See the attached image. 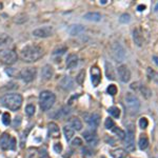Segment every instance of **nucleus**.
<instances>
[{
  "mask_svg": "<svg viewBox=\"0 0 158 158\" xmlns=\"http://www.w3.org/2000/svg\"><path fill=\"white\" fill-rule=\"evenodd\" d=\"M133 40L136 43V45H138V46H141L143 44L144 38H143V35H142V33L140 32L139 29H134V31H133Z\"/></svg>",
  "mask_w": 158,
  "mask_h": 158,
  "instance_id": "dca6fc26",
  "label": "nucleus"
},
{
  "mask_svg": "<svg viewBox=\"0 0 158 158\" xmlns=\"http://www.w3.org/2000/svg\"><path fill=\"white\" fill-rule=\"evenodd\" d=\"M107 1H108V0H100V3H101V4H106Z\"/></svg>",
  "mask_w": 158,
  "mask_h": 158,
  "instance_id": "3c124183",
  "label": "nucleus"
},
{
  "mask_svg": "<svg viewBox=\"0 0 158 158\" xmlns=\"http://www.w3.org/2000/svg\"><path fill=\"white\" fill-rule=\"evenodd\" d=\"M17 59H18V56L13 50L6 49V50L0 51V61L3 64H7V65L14 64L17 61Z\"/></svg>",
  "mask_w": 158,
  "mask_h": 158,
  "instance_id": "39448f33",
  "label": "nucleus"
},
{
  "mask_svg": "<svg viewBox=\"0 0 158 158\" xmlns=\"http://www.w3.org/2000/svg\"><path fill=\"white\" fill-rule=\"evenodd\" d=\"M108 112L114 118H119V116H120V110L117 107H111V108H109Z\"/></svg>",
  "mask_w": 158,
  "mask_h": 158,
  "instance_id": "cd10ccee",
  "label": "nucleus"
},
{
  "mask_svg": "<svg viewBox=\"0 0 158 158\" xmlns=\"http://www.w3.org/2000/svg\"><path fill=\"white\" fill-rule=\"evenodd\" d=\"M110 153L113 158H125L127 157V151L123 149H120V148L115 149V150L111 151Z\"/></svg>",
  "mask_w": 158,
  "mask_h": 158,
  "instance_id": "4be33fe9",
  "label": "nucleus"
},
{
  "mask_svg": "<svg viewBox=\"0 0 158 158\" xmlns=\"http://www.w3.org/2000/svg\"><path fill=\"white\" fill-rule=\"evenodd\" d=\"M6 72H7L10 76H14V74H13V73H14V69H7Z\"/></svg>",
  "mask_w": 158,
  "mask_h": 158,
  "instance_id": "49530a36",
  "label": "nucleus"
},
{
  "mask_svg": "<svg viewBox=\"0 0 158 158\" xmlns=\"http://www.w3.org/2000/svg\"><path fill=\"white\" fill-rule=\"evenodd\" d=\"M72 144H73V145H81V144H82V140H81L80 138L76 137V138H75V139L73 140Z\"/></svg>",
  "mask_w": 158,
  "mask_h": 158,
  "instance_id": "a18cd8bd",
  "label": "nucleus"
},
{
  "mask_svg": "<svg viewBox=\"0 0 158 158\" xmlns=\"http://www.w3.org/2000/svg\"><path fill=\"white\" fill-rule=\"evenodd\" d=\"M85 31H86V28L83 25H81V24H74V25H72L70 28L69 33L72 36H76V35H79V34L83 33Z\"/></svg>",
  "mask_w": 158,
  "mask_h": 158,
  "instance_id": "aec40b11",
  "label": "nucleus"
},
{
  "mask_svg": "<svg viewBox=\"0 0 158 158\" xmlns=\"http://www.w3.org/2000/svg\"><path fill=\"white\" fill-rule=\"evenodd\" d=\"M86 121L89 123V125L92 129H97L100 124V115L97 113H92V114H83Z\"/></svg>",
  "mask_w": 158,
  "mask_h": 158,
  "instance_id": "1a4fd4ad",
  "label": "nucleus"
},
{
  "mask_svg": "<svg viewBox=\"0 0 158 158\" xmlns=\"http://www.w3.org/2000/svg\"><path fill=\"white\" fill-rule=\"evenodd\" d=\"M155 11H158V3H157V6H156V8H155Z\"/></svg>",
  "mask_w": 158,
  "mask_h": 158,
  "instance_id": "603ef678",
  "label": "nucleus"
},
{
  "mask_svg": "<svg viewBox=\"0 0 158 158\" xmlns=\"http://www.w3.org/2000/svg\"><path fill=\"white\" fill-rule=\"evenodd\" d=\"M85 77H86V71L82 70L79 72V74L77 75L76 77V82L79 85V86H82L83 85V81H85Z\"/></svg>",
  "mask_w": 158,
  "mask_h": 158,
  "instance_id": "c85d7f7f",
  "label": "nucleus"
},
{
  "mask_svg": "<svg viewBox=\"0 0 158 158\" xmlns=\"http://www.w3.org/2000/svg\"><path fill=\"white\" fill-rule=\"evenodd\" d=\"M153 59H154L155 63H157V64H158V57H157V56H154V57H153Z\"/></svg>",
  "mask_w": 158,
  "mask_h": 158,
  "instance_id": "8fccbe9b",
  "label": "nucleus"
},
{
  "mask_svg": "<svg viewBox=\"0 0 158 158\" xmlns=\"http://www.w3.org/2000/svg\"><path fill=\"white\" fill-rule=\"evenodd\" d=\"M54 75V70L52 67V65L50 64H45L42 70H41V78L43 80H50Z\"/></svg>",
  "mask_w": 158,
  "mask_h": 158,
  "instance_id": "2eb2a0df",
  "label": "nucleus"
},
{
  "mask_svg": "<svg viewBox=\"0 0 158 158\" xmlns=\"http://www.w3.org/2000/svg\"><path fill=\"white\" fill-rule=\"evenodd\" d=\"M70 113H71V109L67 108V107H63L60 111H58V115H60V117H62V116H67Z\"/></svg>",
  "mask_w": 158,
  "mask_h": 158,
  "instance_id": "4c0bfd02",
  "label": "nucleus"
},
{
  "mask_svg": "<svg viewBox=\"0 0 158 158\" xmlns=\"http://www.w3.org/2000/svg\"><path fill=\"white\" fill-rule=\"evenodd\" d=\"M112 130H113V132H114L120 139H124V137H125V132H124L123 130H121V129L118 128V127H114Z\"/></svg>",
  "mask_w": 158,
  "mask_h": 158,
  "instance_id": "2f4dec72",
  "label": "nucleus"
},
{
  "mask_svg": "<svg viewBox=\"0 0 158 158\" xmlns=\"http://www.w3.org/2000/svg\"><path fill=\"white\" fill-rule=\"evenodd\" d=\"M104 127H106V129H108V130H110V129H113L114 127H115V123H114V120L112 119V118H107L106 119V121H104Z\"/></svg>",
  "mask_w": 158,
  "mask_h": 158,
  "instance_id": "c9c22d12",
  "label": "nucleus"
},
{
  "mask_svg": "<svg viewBox=\"0 0 158 158\" xmlns=\"http://www.w3.org/2000/svg\"><path fill=\"white\" fill-rule=\"evenodd\" d=\"M117 73H118L119 79L122 82L127 83V82L130 81V79H131V72H130V70H129V67L127 65H124V64L119 65L118 69H117Z\"/></svg>",
  "mask_w": 158,
  "mask_h": 158,
  "instance_id": "9d476101",
  "label": "nucleus"
},
{
  "mask_svg": "<svg viewBox=\"0 0 158 158\" xmlns=\"http://www.w3.org/2000/svg\"><path fill=\"white\" fill-rule=\"evenodd\" d=\"M146 72H148L149 77L152 79V80H154L155 82H157V83H158V73H156V72H155L154 70H152L151 67H148Z\"/></svg>",
  "mask_w": 158,
  "mask_h": 158,
  "instance_id": "7c9ffc66",
  "label": "nucleus"
},
{
  "mask_svg": "<svg viewBox=\"0 0 158 158\" xmlns=\"http://www.w3.org/2000/svg\"><path fill=\"white\" fill-rule=\"evenodd\" d=\"M82 136L85 137V140H86L88 143L92 144V145H96V144H97V142H98L97 134H96L95 132L91 131V130L86 131V132L82 134Z\"/></svg>",
  "mask_w": 158,
  "mask_h": 158,
  "instance_id": "ddd939ff",
  "label": "nucleus"
},
{
  "mask_svg": "<svg viewBox=\"0 0 158 158\" xmlns=\"http://www.w3.org/2000/svg\"><path fill=\"white\" fill-rule=\"evenodd\" d=\"M124 142H125L127 151L133 152L135 150V131L133 129V125H129L125 137H124Z\"/></svg>",
  "mask_w": 158,
  "mask_h": 158,
  "instance_id": "0eeeda50",
  "label": "nucleus"
},
{
  "mask_svg": "<svg viewBox=\"0 0 158 158\" xmlns=\"http://www.w3.org/2000/svg\"><path fill=\"white\" fill-rule=\"evenodd\" d=\"M137 90L140 92V94H141L145 99H149V98L152 96V91H151L148 87H145V86H139Z\"/></svg>",
  "mask_w": 158,
  "mask_h": 158,
  "instance_id": "393cba45",
  "label": "nucleus"
},
{
  "mask_svg": "<svg viewBox=\"0 0 158 158\" xmlns=\"http://www.w3.org/2000/svg\"><path fill=\"white\" fill-rule=\"evenodd\" d=\"M117 87L115 86V85H110L109 87H108V89H107V92H108V94H110L111 96H115L116 94H117Z\"/></svg>",
  "mask_w": 158,
  "mask_h": 158,
  "instance_id": "72a5a7b5",
  "label": "nucleus"
},
{
  "mask_svg": "<svg viewBox=\"0 0 158 158\" xmlns=\"http://www.w3.org/2000/svg\"><path fill=\"white\" fill-rule=\"evenodd\" d=\"M144 9H145V6H143V4H140V6H138V7H137V10H138L139 12L144 11Z\"/></svg>",
  "mask_w": 158,
  "mask_h": 158,
  "instance_id": "de8ad7c7",
  "label": "nucleus"
},
{
  "mask_svg": "<svg viewBox=\"0 0 158 158\" xmlns=\"http://www.w3.org/2000/svg\"><path fill=\"white\" fill-rule=\"evenodd\" d=\"M63 133H64L65 139H66L67 141H70V140L73 138V136H74V130H73L71 127H67V125H65V127L63 128Z\"/></svg>",
  "mask_w": 158,
  "mask_h": 158,
  "instance_id": "bb28decb",
  "label": "nucleus"
},
{
  "mask_svg": "<svg viewBox=\"0 0 158 158\" xmlns=\"http://www.w3.org/2000/svg\"><path fill=\"white\" fill-rule=\"evenodd\" d=\"M106 140H107L108 142H111V145H114V140H113L112 138H110V139H109V138H106Z\"/></svg>",
  "mask_w": 158,
  "mask_h": 158,
  "instance_id": "09e8293b",
  "label": "nucleus"
},
{
  "mask_svg": "<svg viewBox=\"0 0 158 158\" xmlns=\"http://www.w3.org/2000/svg\"><path fill=\"white\" fill-rule=\"evenodd\" d=\"M48 128H49V135H50V137H53V138L59 137V135H60L59 127L55 122H50Z\"/></svg>",
  "mask_w": 158,
  "mask_h": 158,
  "instance_id": "a211bd4d",
  "label": "nucleus"
},
{
  "mask_svg": "<svg viewBox=\"0 0 158 158\" xmlns=\"http://www.w3.org/2000/svg\"><path fill=\"white\" fill-rule=\"evenodd\" d=\"M15 148H16V139L15 138H11V141H10V146H9V149L10 150H15Z\"/></svg>",
  "mask_w": 158,
  "mask_h": 158,
  "instance_id": "c03bdc74",
  "label": "nucleus"
},
{
  "mask_svg": "<svg viewBox=\"0 0 158 158\" xmlns=\"http://www.w3.org/2000/svg\"><path fill=\"white\" fill-rule=\"evenodd\" d=\"M138 145H139L140 150H142V151L145 150L149 146V138L145 135H141V137L139 138V141H138Z\"/></svg>",
  "mask_w": 158,
  "mask_h": 158,
  "instance_id": "a878e982",
  "label": "nucleus"
},
{
  "mask_svg": "<svg viewBox=\"0 0 158 158\" xmlns=\"http://www.w3.org/2000/svg\"><path fill=\"white\" fill-rule=\"evenodd\" d=\"M130 21H131V16L128 13H124L119 17V22L121 23H129Z\"/></svg>",
  "mask_w": 158,
  "mask_h": 158,
  "instance_id": "473e14b6",
  "label": "nucleus"
},
{
  "mask_svg": "<svg viewBox=\"0 0 158 158\" xmlns=\"http://www.w3.org/2000/svg\"><path fill=\"white\" fill-rule=\"evenodd\" d=\"M53 149H54V151L56 153H61L62 152V144L61 143H55Z\"/></svg>",
  "mask_w": 158,
  "mask_h": 158,
  "instance_id": "79ce46f5",
  "label": "nucleus"
},
{
  "mask_svg": "<svg viewBox=\"0 0 158 158\" xmlns=\"http://www.w3.org/2000/svg\"><path fill=\"white\" fill-rule=\"evenodd\" d=\"M106 73H107V77L111 80H114L116 78L115 76V73H114V69H113V65L112 63L110 62H106Z\"/></svg>",
  "mask_w": 158,
  "mask_h": 158,
  "instance_id": "5701e85b",
  "label": "nucleus"
},
{
  "mask_svg": "<svg viewBox=\"0 0 158 158\" xmlns=\"http://www.w3.org/2000/svg\"><path fill=\"white\" fill-rule=\"evenodd\" d=\"M125 106L131 115H135L140 110V101L138 97L133 93H127L125 95Z\"/></svg>",
  "mask_w": 158,
  "mask_h": 158,
  "instance_id": "20e7f679",
  "label": "nucleus"
},
{
  "mask_svg": "<svg viewBox=\"0 0 158 158\" xmlns=\"http://www.w3.org/2000/svg\"><path fill=\"white\" fill-rule=\"evenodd\" d=\"M111 54L112 57L117 61V62H122L125 59V51L123 46L119 42H115L111 46Z\"/></svg>",
  "mask_w": 158,
  "mask_h": 158,
  "instance_id": "423d86ee",
  "label": "nucleus"
},
{
  "mask_svg": "<svg viewBox=\"0 0 158 158\" xmlns=\"http://www.w3.org/2000/svg\"><path fill=\"white\" fill-rule=\"evenodd\" d=\"M22 96L17 93H9L0 98L2 106L11 111H17L22 106Z\"/></svg>",
  "mask_w": 158,
  "mask_h": 158,
  "instance_id": "f03ea898",
  "label": "nucleus"
},
{
  "mask_svg": "<svg viewBox=\"0 0 158 158\" xmlns=\"http://www.w3.org/2000/svg\"><path fill=\"white\" fill-rule=\"evenodd\" d=\"M25 113L29 116H33L35 114V106L34 104H28L25 107Z\"/></svg>",
  "mask_w": 158,
  "mask_h": 158,
  "instance_id": "f704fd0d",
  "label": "nucleus"
},
{
  "mask_svg": "<svg viewBox=\"0 0 158 158\" xmlns=\"http://www.w3.org/2000/svg\"><path fill=\"white\" fill-rule=\"evenodd\" d=\"M78 65V56L76 54H70L66 58V67L72 70Z\"/></svg>",
  "mask_w": 158,
  "mask_h": 158,
  "instance_id": "f3484780",
  "label": "nucleus"
},
{
  "mask_svg": "<svg viewBox=\"0 0 158 158\" xmlns=\"http://www.w3.org/2000/svg\"><path fill=\"white\" fill-rule=\"evenodd\" d=\"M11 136L8 133H3L0 137V148L3 150H8L10 146V141H11Z\"/></svg>",
  "mask_w": 158,
  "mask_h": 158,
  "instance_id": "6ab92c4d",
  "label": "nucleus"
},
{
  "mask_svg": "<svg viewBox=\"0 0 158 158\" xmlns=\"http://www.w3.org/2000/svg\"><path fill=\"white\" fill-rule=\"evenodd\" d=\"M59 86H60L61 89H63L65 91H70V90L74 89V81L70 76H64L60 80Z\"/></svg>",
  "mask_w": 158,
  "mask_h": 158,
  "instance_id": "4468645a",
  "label": "nucleus"
},
{
  "mask_svg": "<svg viewBox=\"0 0 158 158\" xmlns=\"http://www.w3.org/2000/svg\"><path fill=\"white\" fill-rule=\"evenodd\" d=\"M91 76H92V83L94 87H97L101 81V72L98 66L91 67Z\"/></svg>",
  "mask_w": 158,
  "mask_h": 158,
  "instance_id": "f8f14e48",
  "label": "nucleus"
},
{
  "mask_svg": "<svg viewBox=\"0 0 158 158\" xmlns=\"http://www.w3.org/2000/svg\"><path fill=\"white\" fill-rule=\"evenodd\" d=\"M148 125H149V120H148L145 117H141V118L139 119V127H140L142 130H144V129L148 128Z\"/></svg>",
  "mask_w": 158,
  "mask_h": 158,
  "instance_id": "e433bc0d",
  "label": "nucleus"
},
{
  "mask_svg": "<svg viewBox=\"0 0 158 158\" xmlns=\"http://www.w3.org/2000/svg\"><path fill=\"white\" fill-rule=\"evenodd\" d=\"M42 56H43V50L39 45H35V44L25 45L20 51L21 59L24 62H29V63L38 61Z\"/></svg>",
  "mask_w": 158,
  "mask_h": 158,
  "instance_id": "f257e3e1",
  "label": "nucleus"
},
{
  "mask_svg": "<svg viewBox=\"0 0 158 158\" xmlns=\"http://www.w3.org/2000/svg\"><path fill=\"white\" fill-rule=\"evenodd\" d=\"M66 51H67L66 46H61V48H58V49L54 50L53 54H54V55H62V54H64Z\"/></svg>",
  "mask_w": 158,
  "mask_h": 158,
  "instance_id": "ea45409f",
  "label": "nucleus"
},
{
  "mask_svg": "<svg viewBox=\"0 0 158 158\" xmlns=\"http://www.w3.org/2000/svg\"><path fill=\"white\" fill-rule=\"evenodd\" d=\"M54 33V29L52 27H42L33 31V35L39 38H46L52 36Z\"/></svg>",
  "mask_w": 158,
  "mask_h": 158,
  "instance_id": "9b49d317",
  "label": "nucleus"
},
{
  "mask_svg": "<svg viewBox=\"0 0 158 158\" xmlns=\"http://www.w3.org/2000/svg\"><path fill=\"white\" fill-rule=\"evenodd\" d=\"M12 41V38L8 34H0V45H6Z\"/></svg>",
  "mask_w": 158,
  "mask_h": 158,
  "instance_id": "c756f323",
  "label": "nucleus"
},
{
  "mask_svg": "<svg viewBox=\"0 0 158 158\" xmlns=\"http://www.w3.org/2000/svg\"><path fill=\"white\" fill-rule=\"evenodd\" d=\"M37 76V70L35 67H24L20 71L19 77L24 82H31Z\"/></svg>",
  "mask_w": 158,
  "mask_h": 158,
  "instance_id": "6e6552de",
  "label": "nucleus"
},
{
  "mask_svg": "<svg viewBox=\"0 0 158 158\" xmlns=\"http://www.w3.org/2000/svg\"><path fill=\"white\" fill-rule=\"evenodd\" d=\"M20 124H21V117L20 116H16L15 119H14V122H13V127L15 129H17L18 127H20Z\"/></svg>",
  "mask_w": 158,
  "mask_h": 158,
  "instance_id": "a19ab883",
  "label": "nucleus"
},
{
  "mask_svg": "<svg viewBox=\"0 0 158 158\" xmlns=\"http://www.w3.org/2000/svg\"><path fill=\"white\" fill-rule=\"evenodd\" d=\"M83 18L87 20H90V21H96L97 22V21L101 20V14L97 13V12H89V13L85 14Z\"/></svg>",
  "mask_w": 158,
  "mask_h": 158,
  "instance_id": "412c9836",
  "label": "nucleus"
},
{
  "mask_svg": "<svg viewBox=\"0 0 158 158\" xmlns=\"http://www.w3.org/2000/svg\"><path fill=\"white\" fill-rule=\"evenodd\" d=\"M2 122L4 125H9L11 123V116L9 113H3L2 115Z\"/></svg>",
  "mask_w": 158,
  "mask_h": 158,
  "instance_id": "58836bf2",
  "label": "nucleus"
},
{
  "mask_svg": "<svg viewBox=\"0 0 158 158\" xmlns=\"http://www.w3.org/2000/svg\"><path fill=\"white\" fill-rule=\"evenodd\" d=\"M70 123H71V127H72V129H73V130L80 131V130L82 129V122H81V120H80V119L77 118V117L72 118Z\"/></svg>",
  "mask_w": 158,
  "mask_h": 158,
  "instance_id": "b1692460",
  "label": "nucleus"
},
{
  "mask_svg": "<svg viewBox=\"0 0 158 158\" xmlns=\"http://www.w3.org/2000/svg\"><path fill=\"white\" fill-rule=\"evenodd\" d=\"M82 154L86 155V156H92V155H93V152H92L89 148H83V149H82Z\"/></svg>",
  "mask_w": 158,
  "mask_h": 158,
  "instance_id": "37998d69",
  "label": "nucleus"
},
{
  "mask_svg": "<svg viewBox=\"0 0 158 158\" xmlns=\"http://www.w3.org/2000/svg\"><path fill=\"white\" fill-rule=\"evenodd\" d=\"M56 96L51 91H42L39 95V104L42 111H49L55 103Z\"/></svg>",
  "mask_w": 158,
  "mask_h": 158,
  "instance_id": "7ed1b4c3",
  "label": "nucleus"
}]
</instances>
